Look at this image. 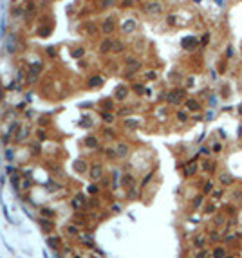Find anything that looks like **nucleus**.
Masks as SVG:
<instances>
[{
	"instance_id": "nucleus-1",
	"label": "nucleus",
	"mask_w": 242,
	"mask_h": 258,
	"mask_svg": "<svg viewBox=\"0 0 242 258\" xmlns=\"http://www.w3.org/2000/svg\"><path fill=\"white\" fill-rule=\"evenodd\" d=\"M47 246H49L52 251H60L62 249V246H63V238L60 235H54V233H51V235H47Z\"/></svg>"
},
{
	"instance_id": "nucleus-2",
	"label": "nucleus",
	"mask_w": 242,
	"mask_h": 258,
	"mask_svg": "<svg viewBox=\"0 0 242 258\" xmlns=\"http://www.w3.org/2000/svg\"><path fill=\"white\" fill-rule=\"evenodd\" d=\"M36 222H38V226H40V229H42L44 233L51 235L52 231H54V224H52V219H45V217H36Z\"/></svg>"
},
{
	"instance_id": "nucleus-3",
	"label": "nucleus",
	"mask_w": 242,
	"mask_h": 258,
	"mask_svg": "<svg viewBox=\"0 0 242 258\" xmlns=\"http://www.w3.org/2000/svg\"><path fill=\"white\" fill-rule=\"evenodd\" d=\"M89 177L92 181H99L103 177V166L99 162H94L92 166H89Z\"/></svg>"
},
{
	"instance_id": "nucleus-4",
	"label": "nucleus",
	"mask_w": 242,
	"mask_h": 258,
	"mask_svg": "<svg viewBox=\"0 0 242 258\" xmlns=\"http://www.w3.org/2000/svg\"><path fill=\"white\" fill-rule=\"evenodd\" d=\"M183 98H184V90H170L166 96V101L170 105H179L183 101Z\"/></svg>"
},
{
	"instance_id": "nucleus-5",
	"label": "nucleus",
	"mask_w": 242,
	"mask_h": 258,
	"mask_svg": "<svg viewBox=\"0 0 242 258\" xmlns=\"http://www.w3.org/2000/svg\"><path fill=\"white\" fill-rule=\"evenodd\" d=\"M78 240L83 244V247H89V249H96V244H94V238H92V233L87 231L85 235H80Z\"/></svg>"
},
{
	"instance_id": "nucleus-6",
	"label": "nucleus",
	"mask_w": 242,
	"mask_h": 258,
	"mask_svg": "<svg viewBox=\"0 0 242 258\" xmlns=\"http://www.w3.org/2000/svg\"><path fill=\"white\" fill-rule=\"evenodd\" d=\"M65 235L69 236V238H78V236L82 235V227L72 222V224H69V226L65 227Z\"/></svg>"
},
{
	"instance_id": "nucleus-7",
	"label": "nucleus",
	"mask_w": 242,
	"mask_h": 258,
	"mask_svg": "<svg viewBox=\"0 0 242 258\" xmlns=\"http://www.w3.org/2000/svg\"><path fill=\"white\" fill-rule=\"evenodd\" d=\"M197 38L195 36H184L183 40H181V45H183V49H186V51H192V49H195L197 47Z\"/></svg>"
},
{
	"instance_id": "nucleus-8",
	"label": "nucleus",
	"mask_w": 242,
	"mask_h": 258,
	"mask_svg": "<svg viewBox=\"0 0 242 258\" xmlns=\"http://www.w3.org/2000/svg\"><path fill=\"white\" fill-rule=\"evenodd\" d=\"M146 13H150V15H161V11H163V5L157 4V2H148L145 5Z\"/></svg>"
},
{
	"instance_id": "nucleus-9",
	"label": "nucleus",
	"mask_w": 242,
	"mask_h": 258,
	"mask_svg": "<svg viewBox=\"0 0 242 258\" xmlns=\"http://www.w3.org/2000/svg\"><path fill=\"white\" fill-rule=\"evenodd\" d=\"M195 173H197V162H193V161L186 162L184 164V175L186 177H192V175H195Z\"/></svg>"
},
{
	"instance_id": "nucleus-10",
	"label": "nucleus",
	"mask_w": 242,
	"mask_h": 258,
	"mask_svg": "<svg viewBox=\"0 0 242 258\" xmlns=\"http://www.w3.org/2000/svg\"><path fill=\"white\" fill-rule=\"evenodd\" d=\"M74 170L78 173H85L87 170H89V166H87V162L83 161V159H78L76 162H74Z\"/></svg>"
},
{
	"instance_id": "nucleus-11",
	"label": "nucleus",
	"mask_w": 242,
	"mask_h": 258,
	"mask_svg": "<svg viewBox=\"0 0 242 258\" xmlns=\"http://www.w3.org/2000/svg\"><path fill=\"white\" fill-rule=\"evenodd\" d=\"M126 153H128V146H126L125 143H119V145H116V155H118V157H125Z\"/></svg>"
},
{
	"instance_id": "nucleus-12",
	"label": "nucleus",
	"mask_w": 242,
	"mask_h": 258,
	"mask_svg": "<svg viewBox=\"0 0 242 258\" xmlns=\"http://www.w3.org/2000/svg\"><path fill=\"white\" fill-rule=\"evenodd\" d=\"M121 29H123V33H132L136 29V20H126V22H123Z\"/></svg>"
},
{
	"instance_id": "nucleus-13",
	"label": "nucleus",
	"mask_w": 242,
	"mask_h": 258,
	"mask_svg": "<svg viewBox=\"0 0 242 258\" xmlns=\"http://www.w3.org/2000/svg\"><path fill=\"white\" fill-rule=\"evenodd\" d=\"M15 42H16L15 35H9L7 40H5V51H7V52H13V51H15Z\"/></svg>"
},
{
	"instance_id": "nucleus-14",
	"label": "nucleus",
	"mask_w": 242,
	"mask_h": 258,
	"mask_svg": "<svg viewBox=\"0 0 242 258\" xmlns=\"http://www.w3.org/2000/svg\"><path fill=\"white\" fill-rule=\"evenodd\" d=\"M40 217H45V219H54V211L51 208H40Z\"/></svg>"
},
{
	"instance_id": "nucleus-15",
	"label": "nucleus",
	"mask_w": 242,
	"mask_h": 258,
	"mask_svg": "<svg viewBox=\"0 0 242 258\" xmlns=\"http://www.w3.org/2000/svg\"><path fill=\"white\" fill-rule=\"evenodd\" d=\"M126 94H128L126 87H125V85H119V87H118V90H116V98H118V99H125V98H126Z\"/></svg>"
},
{
	"instance_id": "nucleus-16",
	"label": "nucleus",
	"mask_w": 242,
	"mask_h": 258,
	"mask_svg": "<svg viewBox=\"0 0 242 258\" xmlns=\"http://www.w3.org/2000/svg\"><path fill=\"white\" fill-rule=\"evenodd\" d=\"M4 157H5L7 162H13V161H15V150H13L11 146H7V148H5V152H4Z\"/></svg>"
},
{
	"instance_id": "nucleus-17",
	"label": "nucleus",
	"mask_w": 242,
	"mask_h": 258,
	"mask_svg": "<svg viewBox=\"0 0 242 258\" xmlns=\"http://www.w3.org/2000/svg\"><path fill=\"white\" fill-rule=\"evenodd\" d=\"M211 258H226V251H224V247H215L213 253H211Z\"/></svg>"
},
{
	"instance_id": "nucleus-18",
	"label": "nucleus",
	"mask_w": 242,
	"mask_h": 258,
	"mask_svg": "<svg viewBox=\"0 0 242 258\" xmlns=\"http://www.w3.org/2000/svg\"><path fill=\"white\" fill-rule=\"evenodd\" d=\"M112 31H114V20L109 18L103 22V33H112Z\"/></svg>"
},
{
	"instance_id": "nucleus-19",
	"label": "nucleus",
	"mask_w": 242,
	"mask_h": 258,
	"mask_svg": "<svg viewBox=\"0 0 242 258\" xmlns=\"http://www.w3.org/2000/svg\"><path fill=\"white\" fill-rule=\"evenodd\" d=\"M27 135H29V128H20V130L16 132V141H24L25 137H27Z\"/></svg>"
},
{
	"instance_id": "nucleus-20",
	"label": "nucleus",
	"mask_w": 242,
	"mask_h": 258,
	"mask_svg": "<svg viewBox=\"0 0 242 258\" xmlns=\"http://www.w3.org/2000/svg\"><path fill=\"white\" fill-rule=\"evenodd\" d=\"M85 146H89V148H98V139L94 137V135H89V137L85 139Z\"/></svg>"
},
{
	"instance_id": "nucleus-21",
	"label": "nucleus",
	"mask_w": 242,
	"mask_h": 258,
	"mask_svg": "<svg viewBox=\"0 0 242 258\" xmlns=\"http://www.w3.org/2000/svg\"><path fill=\"white\" fill-rule=\"evenodd\" d=\"M220 182H222L224 186H230L231 182H233V177H231L230 173H222V175H220Z\"/></svg>"
},
{
	"instance_id": "nucleus-22",
	"label": "nucleus",
	"mask_w": 242,
	"mask_h": 258,
	"mask_svg": "<svg viewBox=\"0 0 242 258\" xmlns=\"http://www.w3.org/2000/svg\"><path fill=\"white\" fill-rule=\"evenodd\" d=\"M139 123L136 119H125V128H130V130H134V128H137Z\"/></svg>"
},
{
	"instance_id": "nucleus-23",
	"label": "nucleus",
	"mask_w": 242,
	"mask_h": 258,
	"mask_svg": "<svg viewBox=\"0 0 242 258\" xmlns=\"http://www.w3.org/2000/svg\"><path fill=\"white\" fill-rule=\"evenodd\" d=\"M101 119L105 121V123H112V121H114V116H112L109 110H103V112H101Z\"/></svg>"
},
{
	"instance_id": "nucleus-24",
	"label": "nucleus",
	"mask_w": 242,
	"mask_h": 258,
	"mask_svg": "<svg viewBox=\"0 0 242 258\" xmlns=\"http://www.w3.org/2000/svg\"><path fill=\"white\" fill-rule=\"evenodd\" d=\"M186 108H188V110H199V103H197V101H193V99H188L186 101Z\"/></svg>"
},
{
	"instance_id": "nucleus-25",
	"label": "nucleus",
	"mask_w": 242,
	"mask_h": 258,
	"mask_svg": "<svg viewBox=\"0 0 242 258\" xmlns=\"http://www.w3.org/2000/svg\"><path fill=\"white\" fill-rule=\"evenodd\" d=\"M62 253H63V256H65V258H72V256H74V251H72V247H71V246H65V247L62 249Z\"/></svg>"
},
{
	"instance_id": "nucleus-26",
	"label": "nucleus",
	"mask_w": 242,
	"mask_h": 258,
	"mask_svg": "<svg viewBox=\"0 0 242 258\" xmlns=\"http://www.w3.org/2000/svg\"><path fill=\"white\" fill-rule=\"evenodd\" d=\"M118 179H119V172L114 170L112 172V189H118Z\"/></svg>"
},
{
	"instance_id": "nucleus-27",
	"label": "nucleus",
	"mask_w": 242,
	"mask_h": 258,
	"mask_svg": "<svg viewBox=\"0 0 242 258\" xmlns=\"http://www.w3.org/2000/svg\"><path fill=\"white\" fill-rule=\"evenodd\" d=\"M121 182H123V186H132V184H134V177H132V175H128V173H126L125 177L121 179Z\"/></svg>"
},
{
	"instance_id": "nucleus-28",
	"label": "nucleus",
	"mask_w": 242,
	"mask_h": 258,
	"mask_svg": "<svg viewBox=\"0 0 242 258\" xmlns=\"http://www.w3.org/2000/svg\"><path fill=\"white\" fill-rule=\"evenodd\" d=\"M101 83H103V79L99 78V76H94V78H90V81H89V85H90V87H99Z\"/></svg>"
},
{
	"instance_id": "nucleus-29",
	"label": "nucleus",
	"mask_w": 242,
	"mask_h": 258,
	"mask_svg": "<svg viewBox=\"0 0 242 258\" xmlns=\"http://www.w3.org/2000/svg\"><path fill=\"white\" fill-rule=\"evenodd\" d=\"M112 43H114L112 40H105V42H103V45H101V51H103V52H107V51H112V47H114Z\"/></svg>"
},
{
	"instance_id": "nucleus-30",
	"label": "nucleus",
	"mask_w": 242,
	"mask_h": 258,
	"mask_svg": "<svg viewBox=\"0 0 242 258\" xmlns=\"http://www.w3.org/2000/svg\"><path fill=\"white\" fill-rule=\"evenodd\" d=\"M98 191H99V186H98V184H89V186H87V193L96 195Z\"/></svg>"
},
{
	"instance_id": "nucleus-31",
	"label": "nucleus",
	"mask_w": 242,
	"mask_h": 258,
	"mask_svg": "<svg viewBox=\"0 0 242 258\" xmlns=\"http://www.w3.org/2000/svg\"><path fill=\"white\" fill-rule=\"evenodd\" d=\"M126 65H128L130 69H139V62H136L134 58H126Z\"/></svg>"
},
{
	"instance_id": "nucleus-32",
	"label": "nucleus",
	"mask_w": 242,
	"mask_h": 258,
	"mask_svg": "<svg viewBox=\"0 0 242 258\" xmlns=\"http://www.w3.org/2000/svg\"><path fill=\"white\" fill-rule=\"evenodd\" d=\"M204 244H206V238H204V236H199V238H195V247L203 249V247H204Z\"/></svg>"
},
{
	"instance_id": "nucleus-33",
	"label": "nucleus",
	"mask_w": 242,
	"mask_h": 258,
	"mask_svg": "<svg viewBox=\"0 0 242 258\" xmlns=\"http://www.w3.org/2000/svg\"><path fill=\"white\" fill-rule=\"evenodd\" d=\"M177 119L184 123V121L188 119V112H186V110H179V112H177Z\"/></svg>"
},
{
	"instance_id": "nucleus-34",
	"label": "nucleus",
	"mask_w": 242,
	"mask_h": 258,
	"mask_svg": "<svg viewBox=\"0 0 242 258\" xmlns=\"http://www.w3.org/2000/svg\"><path fill=\"white\" fill-rule=\"evenodd\" d=\"M29 188H31V179L25 177V179L22 181V189H29Z\"/></svg>"
},
{
	"instance_id": "nucleus-35",
	"label": "nucleus",
	"mask_w": 242,
	"mask_h": 258,
	"mask_svg": "<svg viewBox=\"0 0 242 258\" xmlns=\"http://www.w3.org/2000/svg\"><path fill=\"white\" fill-rule=\"evenodd\" d=\"M211 189H213V182H211V181H208L206 184H204V193H210Z\"/></svg>"
},
{
	"instance_id": "nucleus-36",
	"label": "nucleus",
	"mask_w": 242,
	"mask_h": 258,
	"mask_svg": "<svg viewBox=\"0 0 242 258\" xmlns=\"http://www.w3.org/2000/svg\"><path fill=\"white\" fill-rule=\"evenodd\" d=\"M201 204H203V195H199V197H195V200H193V208H199Z\"/></svg>"
},
{
	"instance_id": "nucleus-37",
	"label": "nucleus",
	"mask_w": 242,
	"mask_h": 258,
	"mask_svg": "<svg viewBox=\"0 0 242 258\" xmlns=\"http://www.w3.org/2000/svg\"><path fill=\"white\" fill-rule=\"evenodd\" d=\"M4 217H5V220H7V222H11L13 224V219H11V217H9V211H7V208H5V204H4Z\"/></svg>"
},
{
	"instance_id": "nucleus-38",
	"label": "nucleus",
	"mask_w": 242,
	"mask_h": 258,
	"mask_svg": "<svg viewBox=\"0 0 242 258\" xmlns=\"http://www.w3.org/2000/svg\"><path fill=\"white\" fill-rule=\"evenodd\" d=\"M114 43H116V45L112 47V51H114V52H119L121 49H123V45H121V42H114Z\"/></svg>"
},
{
	"instance_id": "nucleus-39",
	"label": "nucleus",
	"mask_w": 242,
	"mask_h": 258,
	"mask_svg": "<svg viewBox=\"0 0 242 258\" xmlns=\"http://www.w3.org/2000/svg\"><path fill=\"white\" fill-rule=\"evenodd\" d=\"M31 150L35 152V153H40V143H35V145L31 146Z\"/></svg>"
},
{
	"instance_id": "nucleus-40",
	"label": "nucleus",
	"mask_w": 242,
	"mask_h": 258,
	"mask_svg": "<svg viewBox=\"0 0 242 258\" xmlns=\"http://www.w3.org/2000/svg\"><path fill=\"white\" fill-rule=\"evenodd\" d=\"M134 90H136L137 94H143L145 90H143V85H134Z\"/></svg>"
},
{
	"instance_id": "nucleus-41",
	"label": "nucleus",
	"mask_w": 242,
	"mask_h": 258,
	"mask_svg": "<svg viewBox=\"0 0 242 258\" xmlns=\"http://www.w3.org/2000/svg\"><path fill=\"white\" fill-rule=\"evenodd\" d=\"M208 40H210V36L204 35V36H203V40H201V45H208Z\"/></svg>"
},
{
	"instance_id": "nucleus-42",
	"label": "nucleus",
	"mask_w": 242,
	"mask_h": 258,
	"mask_svg": "<svg viewBox=\"0 0 242 258\" xmlns=\"http://www.w3.org/2000/svg\"><path fill=\"white\" fill-rule=\"evenodd\" d=\"M105 135H109V137H114V132H112V128H105Z\"/></svg>"
},
{
	"instance_id": "nucleus-43",
	"label": "nucleus",
	"mask_w": 242,
	"mask_h": 258,
	"mask_svg": "<svg viewBox=\"0 0 242 258\" xmlns=\"http://www.w3.org/2000/svg\"><path fill=\"white\" fill-rule=\"evenodd\" d=\"M4 92H5V87H2V83H0V101L4 99Z\"/></svg>"
},
{
	"instance_id": "nucleus-44",
	"label": "nucleus",
	"mask_w": 242,
	"mask_h": 258,
	"mask_svg": "<svg viewBox=\"0 0 242 258\" xmlns=\"http://www.w3.org/2000/svg\"><path fill=\"white\" fill-rule=\"evenodd\" d=\"M126 114H130V108H123V110H119V116H126Z\"/></svg>"
},
{
	"instance_id": "nucleus-45",
	"label": "nucleus",
	"mask_w": 242,
	"mask_h": 258,
	"mask_svg": "<svg viewBox=\"0 0 242 258\" xmlns=\"http://www.w3.org/2000/svg\"><path fill=\"white\" fill-rule=\"evenodd\" d=\"M105 108H107V110L112 108V101H110V99H105Z\"/></svg>"
},
{
	"instance_id": "nucleus-46",
	"label": "nucleus",
	"mask_w": 242,
	"mask_h": 258,
	"mask_svg": "<svg viewBox=\"0 0 242 258\" xmlns=\"http://www.w3.org/2000/svg\"><path fill=\"white\" fill-rule=\"evenodd\" d=\"M146 79H156V72H148L146 74Z\"/></svg>"
},
{
	"instance_id": "nucleus-47",
	"label": "nucleus",
	"mask_w": 242,
	"mask_h": 258,
	"mask_svg": "<svg viewBox=\"0 0 242 258\" xmlns=\"http://www.w3.org/2000/svg\"><path fill=\"white\" fill-rule=\"evenodd\" d=\"M222 96H224V98L230 96V89H228V87H224V89H222Z\"/></svg>"
},
{
	"instance_id": "nucleus-48",
	"label": "nucleus",
	"mask_w": 242,
	"mask_h": 258,
	"mask_svg": "<svg viewBox=\"0 0 242 258\" xmlns=\"http://www.w3.org/2000/svg\"><path fill=\"white\" fill-rule=\"evenodd\" d=\"M168 24H175V16H173V15L168 16Z\"/></svg>"
},
{
	"instance_id": "nucleus-49",
	"label": "nucleus",
	"mask_w": 242,
	"mask_h": 258,
	"mask_svg": "<svg viewBox=\"0 0 242 258\" xmlns=\"http://www.w3.org/2000/svg\"><path fill=\"white\" fill-rule=\"evenodd\" d=\"M38 137H40V139H44V137H45V134H44V130H42V128L38 130Z\"/></svg>"
},
{
	"instance_id": "nucleus-50",
	"label": "nucleus",
	"mask_w": 242,
	"mask_h": 258,
	"mask_svg": "<svg viewBox=\"0 0 242 258\" xmlns=\"http://www.w3.org/2000/svg\"><path fill=\"white\" fill-rule=\"evenodd\" d=\"M112 211H121V208H119V204H114V206H112Z\"/></svg>"
},
{
	"instance_id": "nucleus-51",
	"label": "nucleus",
	"mask_w": 242,
	"mask_h": 258,
	"mask_svg": "<svg viewBox=\"0 0 242 258\" xmlns=\"http://www.w3.org/2000/svg\"><path fill=\"white\" fill-rule=\"evenodd\" d=\"M210 238H211V240H217V238H219V233H211Z\"/></svg>"
},
{
	"instance_id": "nucleus-52",
	"label": "nucleus",
	"mask_w": 242,
	"mask_h": 258,
	"mask_svg": "<svg viewBox=\"0 0 242 258\" xmlns=\"http://www.w3.org/2000/svg\"><path fill=\"white\" fill-rule=\"evenodd\" d=\"M197 258H206V251H201V253L197 255Z\"/></svg>"
},
{
	"instance_id": "nucleus-53",
	"label": "nucleus",
	"mask_w": 242,
	"mask_h": 258,
	"mask_svg": "<svg viewBox=\"0 0 242 258\" xmlns=\"http://www.w3.org/2000/svg\"><path fill=\"white\" fill-rule=\"evenodd\" d=\"M134 2H136V0H125V2H123V4H125V5H132Z\"/></svg>"
},
{
	"instance_id": "nucleus-54",
	"label": "nucleus",
	"mask_w": 242,
	"mask_h": 258,
	"mask_svg": "<svg viewBox=\"0 0 242 258\" xmlns=\"http://www.w3.org/2000/svg\"><path fill=\"white\" fill-rule=\"evenodd\" d=\"M203 166H204V170H208V172H210V168H211V164H210V162H204Z\"/></svg>"
},
{
	"instance_id": "nucleus-55",
	"label": "nucleus",
	"mask_w": 242,
	"mask_h": 258,
	"mask_svg": "<svg viewBox=\"0 0 242 258\" xmlns=\"http://www.w3.org/2000/svg\"><path fill=\"white\" fill-rule=\"evenodd\" d=\"M206 119H208V121L213 119V112H208V114H206Z\"/></svg>"
},
{
	"instance_id": "nucleus-56",
	"label": "nucleus",
	"mask_w": 242,
	"mask_h": 258,
	"mask_svg": "<svg viewBox=\"0 0 242 258\" xmlns=\"http://www.w3.org/2000/svg\"><path fill=\"white\" fill-rule=\"evenodd\" d=\"M213 150H215V152H220V145H219V143H217V145L213 146Z\"/></svg>"
},
{
	"instance_id": "nucleus-57",
	"label": "nucleus",
	"mask_w": 242,
	"mask_h": 258,
	"mask_svg": "<svg viewBox=\"0 0 242 258\" xmlns=\"http://www.w3.org/2000/svg\"><path fill=\"white\" fill-rule=\"evenodd\" d=\"M220 193H222V191H220V189H217V191H213V197H220Z\"/></svg>"
},
{
	"instance_id": "nucleus-58",
	"label": "nucleus",
	"mask_w": 242,
	"mask_h": 258,
	"mask_svg": "<svg viewBox=\"0 0 242 258\" xmlns=\"http://www.w3.org/2000/svg\"><path fill=\"white\" fill-rule=\"evenodd\" d=\"M112 4V0H105V2H103V5H110Z\"/></svg>"
},
{
	"instance_id": "nucleus-59",
	"label": "nucleus",
	"mask_w": 242,
	"mask_h": 258,
	"mask_svg": "<svg viewBox=\"0 0 242 258\" xmlns=\"http://www.w3.org/2000/svg\"><path fill=\"white\" fill-rule=\"evenodd\" d=\"M52 258H62V256H60V253L56 251V253H54V256H52Z\"/></svg>"
},
{
	"instance_id": "nucleus-60",
	"label": "nucleus",
	"mask_w": 242,
	"mask_h": 258,
	"mask_svg": "<svg viewBox=\"0 0 242 258\" xmlns=\"http://www.w3.org/2000/svg\"><path fill=\"white\" fill-rule=\"evenodd\" d=\"M239 112H240V114H242V105H240V107H239Z\"/></svg>"
},
{
	"instance_id": "nucleus-61",
	"label": "nucleus",
	"mask_w": 242,
	"mask_h": 258,
	"mask_svg": "<svg viewBox=\"0 0 242 258\" xmlns=\"http://www.w3.org/2000/svg\"><path fill=\"white\" fill-rule=\"evenodd\" d=\"M72 258H82V256H80V255H74V256H72Z\"/></svg>"
},
{
	"instance_id": "nucleus-62",
	"label": "nucleus",
	"mask_w": 242,
	"mask_h": 258,
	"mask_svg": "<svg viewBox=\"0 0 242 258\" xmlns=\"http://www.w3.org/2000/svg\"><path fill=\"white\" fill-rule=\"evenodd\" d=\"M226 258H233V256H226Z\"/></svg>"
}]
</instances>
